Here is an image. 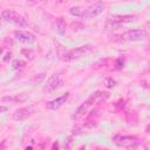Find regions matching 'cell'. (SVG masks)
I'll use <instances>...</instances> for the list:
<instances>
[{"mask_svg": "<svg viewBox=\"0 0 150 150\" xmlns=\"http://www.w3.org/2000/svg\"><path fill=\"white\" fill-rule=\"evenodd\" d=\"M11 57H12V54H11V53H7V54L5 55V57H4V61H6V62H7V61H9V60H11Z\"/></svg>", "mask_w": 150, "mask_h": 150, "instance_id": "cell-22", "label": "cell"}, {"mask_svg": "<svg viewBox=\"0 0 150 150\" xmlns=\"http://www.w3.org/2000/svg\"><path fill=\"white\" fill-rule=\"evenodd\" d=\"M107 59H101L100 61H97V62H95L94 64H93V68L94 69H98V68H101V67H104L105 64H107Z\"/></svg>", "mask_w": 150, "mask_h": 150, "instance_id": "cell-17", "label": "cell"}, {"mask_svg": "<svg viewBox=\"0 0 150 150\" xmlns=\"http://www.w3.org/2000/svg\"><path fill=\"white\" fill-rule=\"evenodd\" d=\"M2 52H4V49H2V48H1V47H0V55H1V54H2Z\"/></svg>", "mask_w": 150, "mask_h": 150, "instance_id": "cell-26", "label": "cell"}, {"mask_svg": "<svg viewBox=\"0 0 150 150\" xmlns=\"http://www.w3.org/2000/svg\"><path fill=\"white\" fill-rule=\"evenodd\" d=\"M123 67V62H122V60L120 59V60H117V62H116V69H121Z\"/></svg>", "mask_w": 150, "mask_h": 150, "instance_id": "cell-20", "label": "cell"}, {"mask_svg": "<svg viewBox=\"0 0 150 150\" xmlns=\"http://www.w3.org/2000/svg\"><path fill=\"white\" fill-rule=\"evenodd\" d=\"M136 19L135 15H116V16H111L108 20L107 27H117L122 23H127V22H131Z\"/></svg>", "mask_w": 150, "mask_h": 150, "instance_id": "cell-7", "label": "cell"}, {"mask_svg": "<svg viewBox=\"0 0 150 150\" xmlns=\"http://www.w3.org/2000/svg\"><path fill=\"white\" fill-rule=\"evenodd\" d=\"M25 66H26V62L22 61V60H19V59H16V60H14V61L12 62V67H13L14 69H19V68H22V67H25Z\"/></svg>", "mask_w": 150, "mask_h": 150, "instance_id": "cell-16", "label": "cell"}, {"mask_svg": "<svg viewBox=\"0 0 150 150\" xmlns=\"http://www.w3.org/2000/svg\"><path fill=\"white\" fill-rule=\"evenodd\" d=\"M21 54H22L26 59H28V60H33V59H34V52H33L32 49L25 48V49L21 50Z\"/></svg>", "mask_w": 150, "mask_h": 150, "instance_id": "cell-15", "label": "cell"}, {"mask_svg": "<svg viewBox=\"0 0 150 150\" xmlns=\"http://www.w3.org/2000/svg\"><path fill=\"white\" fill-rule=\"evenodd\" d=\"M87 109H88V107H87V104L83 102V103L76 109V111H75V114L71 116V118H73V120H79V118H81V117L86 114Z\"/></svg>", "mask_w": 150, "mask_h": 150, "instance_id": "cell-12", "label": "cell"}, {"mask_svg": "<svg viewBox=\"0 0 150 150\" xmlns=\"http://www.w3.org/2000/svg\"><path fill=\"white\" fill-rule=\"evenodd\" d=\"M56 46H57L59 59L64 61V62H70V61L81 59L82 56L91 53L94 49V47L91 45H84V46H81V47H77V48H74L70 50H64L63 46H61L59 42H56Z\"/></svg>", "mask_w": 150, "mask_h": 150, "instance_id": "cell-1", "label": "cell"}, {"mask_svg": "<svg viewBox=\"0 0 150 150\" xmlns=\"http://www.w3.org/2000/svg\"><path fill=\"white\" fill-rule=\"evenodd\" d=\"M83 12H84V9H82L81 7H71L69 9V13L74 16H77V18H82Z\"/></svg>", "mask_w": 150, "mask_h": 150, "instance_id": "cell-14", "label": "cell"}, {"mask_svg": "<svg viewBox=\"0 0 150 150\" xmlns=\"http://www.w3.org/2000/svg\"><path fill=\"white\" fill-rule=\"evenodd\" d=\"M35 112H36V108L33 107V105H28V107L18 109V110L13 114V118H14L15 121H22V120H26V118L30 117V116L34 115Z\"/></svg>", "mask_w": 150, "mask_h": 150, "instance_id": "cell-6", "label": "cell"}, {"mask_svg": "<svg viewBox=\"0 0 150 150\" xmlns=\"http://www.w3.org/2000/svg\"><path fill=\"white\" fill-rule=\"evenodd\" d=\"M115 83H116V82H115L111 77H109V79H107V84H105V86H107L108 88H112V87L115 86Z\"/></svg>", "mask_w": 150, "mask_h": 150, "instance_id": "cell-18", "label": "cell"}, {"mask_svg": "<svg viewBox=\"0 0 150 150\" xmlns=\"http://www.w3.org/2000/svg\"><path fill=\"white\" fill-rule=\"evenodd\" d=\"M26 98H27V95L25 94V93H21V94H18V95H15V96H5V97H2L1 98V101L2 102H23V101H26Z\"/></svg>", "mask_w": 150, "mask_h": 150, "instance_id": "cell-11", "label": "cell"}, {"mask_svg": "<svg viewBox=\"0 0 150 150\" xmlns=\"http://www.w3.org/2000/svg\"><path fill=\"white\" fill-rule=\"evenodd\" d=\"M55 148H57V143H54L53 144V149H55Z\"/></svg>", "mask_w": 150, "mask_h": 150, "instance_id": "cell-25", "label": "cell"}, {"mask_svg": "<svg viewBox=\"0 0 150 150\" xmlns=\"http://www.w3.org/2000/svg\"><path fill=\"white\" fill-rule=\"evenodd\" d=\"M40 1H42V0H27V4L28 5H35V4L40 2Z\"/></svg>", "mask_w": 150, "mask_h": 150, "instance_id": "cell-21", "label": "cell"}, {"mask_svg": "<svg viewBox=\"0 0 150 150\" xmlns=\"http://www.w3.org/2000/svg\"><path fill=\"white\" fill-rule=\"evenodd\" d=\"M14 35H15V39L22 43H27V45H30L35 41V36L33 33L30 32H27V30H15L14 32Z\"/></svg>", "mask_w": 150, "mask_h": 150, "instance_id": "cell-8", "label": "cell"}, {"mask_svg": "<svg viewBox=\"0 0 150 150\" xmlns=\"http://www.w3.org/2000/svg\"><path fill=\"white\" fill-rule=\"evenodd\" d=\"M112 141L117 146H122V148H134L139 143L138 138L135 137V136H121V135H117V136H115L112 138Z\"/></svg>", "mask_w": 150, "mask_h": 150, "instance_id": "cell-3", "label": "cell"}, {"mask_svg": "<svg viewBox=\"0 0 150 150\" xmlns=\"http://www.w3.org/2000/svg\"><path fill=\"white\" fill-rule=\"evenodd\" d=\"M5 143H6V141H2V143L0 144V149H1V148H4V145H5Z\"/></svg>", "mask_w": 150, "mask_h": 150, "instance_id": "cell-24", "label": "cell"}, {"mask_svg": "<svg viewBox=\"0 0 150 150\" xmlns=\"http://www.w3.org/2000/svg\"><path fill=\"white\" fill-rule=\"evenodd\" d=\"M125 36L130 41H139L145 38V32L143 29H130L125 33Z\"/></svg>", "mask_w": 150, "mask_h": 150, "instance_id": "cell-10", "label": "cell"}, {"mask_svg": "<svg viewBox=\"0 0 150 150\" xmlns=\"http://www.w3.org/2000/svg\"><path fill=\"white\" fill-rule=\"evenodd\" d=\"M42 79H45V74H39V77H38V76H35V79H34V82H38V83H40Z\"/></svg>", "mask_w": 150, "mask_h": 150, "instance_id": "cell-19", "label": "cell"}, {"mask_svg": "<svg viewBox=\"0 0 150 150\" xmlns=\"http://www.w3.org/2000/svg\"><path fill=\"white\" fill-rule=\"evenodd\" d=\"M103 9H104V5H103L102 2L98 1V2H96V4L91 5V6H89L88 8H86L84 12H83L82 18H84V19H91V18H95V16L100 15V14L103 12Z\"/></svg>", "mask_w": 150, "mask_h": 150, "instance_id": "cell-5", "label": "cell"}, {"mask_svg": "<svg viewBox=\"0 0 150 150\" xmlns=\"http://www.w3.org/2000/svg\"><path fill=\"white\" fill-rule=\"evenodd\" d=\"M68 97H69V91H67L66 94H63L62 96H60V97H57V98H55V100L49 101V102L46 104V108L49 109V110H57L63 103H66V101H67Z\"/></svg>", "mask_w": 150, "mask_h": 150, "instance_id": "cell-9", "label": "cell"}, {"mask_svg": "<svg viewBox=\"0 0 150 150\" xmlns=\"http://www.w3.org/2000/svg\"><path fill=\"white\" fill-rule=\"evenodd\" d=\"M1 15H2V18L7 22H9V23H12V25H14L16 27H26V26H28L27 20L22 15H20L18 12H15L13 9H5V11H2Z\"/></svg>", "mask_w": 150, "mask_h": 150, "instance_id": "cell-2", "label": "cell"}, {"mask_svg": "<svg viewBox=\"0 0 150 150\" xmlns=\"http://www.w3.org/2000/svg\"><path fill=\"white\" fill-rule=\"evenodd\" d=\"M7 107H5V105H0V114L1 112H5V111H7Z\"/></svg>", "mask_w": 150, "mask_h": 150, "instance_id": "cell-23", "label": "cell"}, {"mask_svg": "<svg viewBox=\"0 0 150 150\" xmlns=\"http://www.w3.org/2000/svg\"><path fill=\"white\" fill-rule=\"evenodd\" d=\"M61 84H62V76H61V74L60 73H54V74H52L48 77L47 83L43 87V91L45 93H50V91L55 90L56 88H59Z\"/></svg>", "mask_w": 150, "mask_h": 150, "instance_id": "cell-4", "label": "cell"}, {"mask_svg": "<svg viewBox=\"0 0 150 150\" xmlns=\"http://www.w3.org/2000/svg\"><path fill=\"white\" fill-rule=\"evenodd\" d=\"M55 28H56V32L59 34H63L66 32V28H67V25H66V21L63 20V18H59L57 21H56V25H55Z\"/></svg>", "mask_w": 150, "mask_h": 150, "instance_id": "cell-13", "label": "cell"}]
</instances>
